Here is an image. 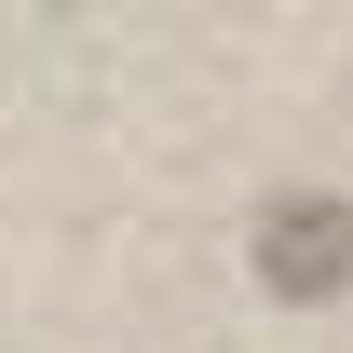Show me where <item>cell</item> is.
<instances>
[{
  "label": "cell",
  "instance_id": "6da1fadb",
  "mask_svg": "<svg viewBox=\"0 0 353 353\" xmlns=\"http://www.w3.org/2000/svg\"><path fill=\"white\" fill-rule=\"evenodd\" d=\"M272 272H285V285H340L353 272V218L340 204H285V218H272Z\"/></svg>",
  "mask_w": 353,
  "mask_h": 353
}]
</instances>
